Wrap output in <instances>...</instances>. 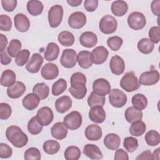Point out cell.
<instances>
[{
    "instance_id": "6da1fadb",
    "label": "cell",
    "mask_w": 160,
    "mask_h": 160,
    "mask_svg": "<svg viewBox=\"0 0 160 160\" xmlns=\"http://www.w3.org/2000/svg\"><path fill=\"white\" fill-rule=\"evenodd\" d=\"M7 139L16 148H21L25 146L28 142L27 135L17 126H11L6 131Z\"/></svg>"
},
{
    "instance_id": "7a4b0ae2",
    "label": "cell",
    "mask_w": 160,
    "mask_h": 160,
    "mask_svg": "<svg viewBox=\"0 0 160 160\" xmlns=\"http://www.w3.org/2000/svg\"><path fill=\"white\" fill-rule=\"evenodd\" d=\"M120 86L126 92H131L138 90L141 85L135 74L130 71L122 76L120 81Z\"/></svg>"
},
{
    "instance_id": "3957f363",
    "label": "cell",
    "mask_w": 160,
    "mask_h": 160,
    "mask_svg": "<svg viewBox=\"0 0 160 160\" xmlns=\"http://www.w3.org/2000/svg\"><path fill=\"white\" fill-rule=\"evenodd\" d=\"M63 8L59 4L52 6L48 11V21L51 28L58 27L62 19Z\"/></svg>"
},
{
    "instance_id": "277c9868",
    "label": "cell",
    "mask_w": 160,
    "mask_h": 160,
    "mask_svg": "<svg viewBox=\"0 0 160 160\" xmlns=\"http://www.w3.org/2000/svg\"><path fill=\"white\" fill-rule=\"evenodd\" d=\"M118 22L112 16L106 15L103 16L99 22V29L105 34H110L114 32L117 29Z\"/></svg>"
},
{
    "instance_id": "5b68a950",
    "label": "cell",
    "mask_w": 160,
    "mask_h": 160,
    "mask_svg": "<svg viewBox=\"0 0 160 160\" xmlns=\"http://www.w3.org/2000/svg\"><path fill=\"white\" fill-rule=\"evenodd\" d=\"M109 100L110 104L115 108H122L127 102V96L119 89H112L109 93Z\"/></svg>"
},
{
    "instance_id": "8992f818",
    "label": "cell",
    "mask_w": 160,
    "mask_h": 160,
    "mask_svg": "<svg viewBox=\"0 0 160 160\" xmlns=\"http://www.w3.org/2000/svg\"><path fill=\"white\" fill-rule=\"evenodd\" d=\"M128 23L131 29L134 30H140L146 25V18L142 12L134 11L129 15Z\"/></svg>"
},
{
    "instance_id": "52a82bcc",
    "label": "cell",
    "mask_w": 160,
    "mask_h": 160,
    "mask_svg": "<svg viewBox=\"0 0 160 160\" xmlns=\"http://www.w3.org/2000/svg\"><path fill=\"white\" fill-rule=\"evenodd\" d=\"M82 121L81 114L78 111H73L64 118L63 122L70 130H76L81 126Z\"/></svg>"
},
{
    "instance_id": "ba28073f",
    "label": "cell",
    "mask_w": 160,
    "mask_h": 160,
    "mask_svg": "<svg viewBox=\"0 0 160 160\" xmlns=\"http://www.w3.org/2000/svg\"><path fill=\"white\" fill-rule=\"evenodd\" d=\"M77 53L72 49H66L62 51L60 62L66 68H72L77 62Z\"/></svg>"
},
{
    "instance_id": "9c48e42d",
    "label": "cell",
    "mask_w": 160,
    "mask_h": 160,
    "mask_svg": "<svg viewBox=\"0 0 160 160\" xmlns=\"http://www.w3.org/2000/svg\"><path fill=\"white\" fill-rule=\"evenodd\" d=\"M159 80V72L155 69L142 72L139 79L140 84L151 86L156 84Z\"/></svg>"
},
{
    "instance_id": "30bf717a",
    "label": "cell",
    "mask_w": 160,
    "mask_h": 160,
    "mask_svg": "<svg viewBox=\"0 0 160 160\" xmlns=\"http://www.w3.org/2000/svg\"><path fill=\"white\" fill-rule=\"evenodd\" d=\"M36 116L42 126L49 125L54 118V114L52 109L48 106L41 108L38 111Z\"/></svg>"
},
{
    "instance_id": "8fae6325",
    "label": "cell",
    "mask_w": 160,
    "mask_h": 160,
    "mask_svg": "<svg viewBox=\"0 0 160 160\" xmlns=\"http://www.w3.org/2000/svg\"><path fill=\"white\" fill-rule=\"evenodd\" d=\"M86 23V15L80 11L72 13L68 18V24L73 29H80Z\"/></svg>"
},
{
    "instance_id": "7c38bea8",
    "label": "cell",
    "mask_w": 160,
    "mask_h": 160,
    "mask_svg": "<svg viewBox=\"0 0 160 160\" xmlns=\"http://www.w3.org/2000/svg\"><path fill=\"white\" fill-rule=\"evenodd\" d=\"M92 89L96 94L105 96L111 91V85L108 80L104 78L96 79L92 84Z\"/></svg>"
},
{
    "instance_id": "4fadbf2b",
    "label": "cell",
    "mask_w": 160,
    "mask_h": 160,
    "mask_svg": "<svg viewBox=\"0 0 160 160\" xmlns=\"http://www.w3.org/2000/svg\"><path fill=\"white\" fill-rule=\"evenodd\" d=\"M42 56L39 53H34L26 66V70L31 73H37L43 63Z\"/></svg>"
},
{
    "instance_id": "5bb4252c",
    "label": "cell",
    "mask_w": 160,
    "mask_h": 160,
    "mask_svg": "<svg viewBox=\"0 0 160 160\" xmlns=\"http://www.w3.org/2000/svg\"><path fill=\"white\" fill-rule=\"evenodd\" d=\"M41 74L46 80H52L59 75V69L56 64L51 62L46 63L41 69Z\"/></svg>"
},
{
    "instance_id": "9a60e30c",
    "label": "cell",
    "mask_w": 160,
    "mask_h": 160,
    "mask_svg": "<svg viewBox=\"0 0 160 160\" xmlns=\"http://www.w3.org/2000/svg\"><path fill=\"white\" fill-rule=\"evenodd\" d=\"M109 67L111 72L115 75L122 74L125 70V64L123 59L118 55L112 56L110 60Z\"/></svg>"
},
{
    "instance_id": "2e32d148",
    "label": "cell",
    "mask_w": 160,
    "mask_h": 160,
    "mask_svg": "<svg viewBox=\"0 0 160 160\" xmlns=\"http://www.w3.org/2000/svg\"><path fill=\"white\" fill-rule=\"evenodd\" d=\"M90 120L95 123H102L106 119V112L102 106H95L91 107L89 111Z\"/></svg>"
},
{
    "instance_id": "e0dca14e",
    "label": "cell",
    "mask_w": 160,
    "mask_h": 160,
    "mask_svg": "<svg viewBox=\"0 0 160 160\" xmlns=\"http://www.w3.org/2000/svg\"><path fill=\"white\" fill-rule=\"evenodd\" d=\"M91 53L92 56L93 63L95 64H101L104 63L106 61L109 54L108 49L102 46H99L95 48Z\"/></svg>"
},
{
    "instance_id": "ac0fdd59",
    "label": "cell",
    "mask_w": 160,
    "mask_h": 160,
    "mask_svg": "<svg viewBox=\"0 0 160 160\" xmlns=\"http://www.w3.org/2000/svg\"><path fill=\"white\" fill-rule=\"evenodd\" d=\"M14 22L16 29L21 32L28 31L30 27L29 18L22 13L17 14L14 18Z\"/></svg>"
},
{
    "instance_id": "d6986e66",
    "label": "cell",
    "mask_w": 160,
    "mask_h": 160,
    "mask_svg": "<svg viewBox=\"0 0 160 160\" xmlns=\"http://www.w3.org/2000/svg\"><path fill=\"white\" fill-rule=\"evenodd\" d=\"M26 86L23 82L21 81H16L12 86L7 89L8 96L12 99H17L20 98L26 91Z\"/></svg>"
},
{
    "instance_id": "ffe728a7",
    "label": "cell",
    "mask_w": 160,
    "mask_h": 160,
    "mask_svg": "<svg viewBox=\"0 0 160 160\" xmlns=\"http://www.w3.org/2000/svg\"><path fill=\"white\" fill-rule=\"evenodd\" d=\"M51 134L54 138L62 140L64 139L68 134V128L64 122H58L52 126Z\"/></svg>"
},
{
    "instance_id": "44dd1931",
    "label": "cell",
    "mask_w": 160,
    "mask_h": 160,
    "mask_svg": "<svg viewBox=\"0 0 160 160\" xmlns=\"http://www.w3.org/2000/svg\"><path fill=\"white\" fill-rule=\"evenodd\" d=\"M71 88L74 89H81L86 88V78L85 75L80 72L72 74L70 79Z\"/></svg>"
},
{
    "instance_id": "7402d4cb",
    "label": "cell",
    "mask_w": 160,
    "mask_h": 160,
    "mask_svg": "<svg viewBox=\"0 0 160 160\" xmlns=\"http://www.w3.org/2000/svg\"><path fill=\"white\" fill-rule=\"evenodd\" d=\"M77 61L79 66L83 69H88L93 63L91 52L88 51H81L77 56Z\"/></svg>"
},
{
    "instance_id": "603a6c76",
    "label": "cell",
    "mask_w": 160,
    "mask_h": 160,
    "mask_svg": "<svg viewBox=\"0 0 160 160\" xmlns=\"http://www.w3.org/2000/svg\"><path fill=\"white\" fill-rule=\"evenodd\" d=\"M79 42L82 46L91 48L94 47L97 44L98 38L94 32L86 31L82 33L80 36Z\"/></svg>"
},
{
    "instance_id": "cb8c5ba5",
    "label": "cell",
    "mask_w": 160,
    "mask_h": 160,
    "mask_svg": "<svg viewBox=\"0 0 160 160\" xmlns=\"http://www.w3.org/2000/svg\"><path fill=\"white\" fill-rule=\"evenodd\" d=\"M40 98L38 95L32 93L28 94L22 99L23 106L29 111H32L38 108L40 102Z\"/></svg>"
},
{
    "instance_id": "d4e9b609",
    "label": "cell",
    "mask_w": 160,
    "mask_h": 160,
    "mask_svg": "<svg viewBox=\"0 0 160 160\" xmlns=\"http://www.w3.org/2000/svg\"><path fill=\"white\" fill-rule=\"evenodd\" d=\"M83 153L91 159H101L103 154L100 149L95 144H88L83 148Z\"/></svg>"
},
{
    "instance_id": "484cf974",
    "label": "cell",
    "mask_w": 160,
    "mask_h": 160,
    "mask_svg": "<svg viewBox=\"0 0 160 160\" xmlns=\"http://www.w3.org/2000/svg\"><path fill=\"white\" fill-rule=\"evenodd\" d=\"M85 136L88 140L98 141L102 137L101 127L97 124H90L85 129Z\"/></svg>"
},
{
    "instance_id": "4316f807",
    "label": "cell",
    "mask_w": 160,
    "mask_h": 160,
    "mask_svg": "<svg viewBox=\"0 0 160 160\" xmlns=\"http://www.w3.org/2000/svg\"><path fill=\"white\" fill-rule=\"evenodd\" d=\"M72 106V100L68 96H62L58 98L55 102L56 111L59 113H64L71 109Z\"/></svg>"
},
{
    "instance_id": "83f0119b",
    "label": "cell",
    "mask_w": 160,
    "mask_h": 160,
    "mask_svg": "<svg viewBox=\"0 0 160 160\" xmlns=\"http://www.w3.org/2000/svg\"><path fill=\"white\" fill-rule=\"evenodd\" d=\"M142 111L135 108L134 106H131L126 109L124 116L126 120L128 122L132 123L141 120L142 118Z\"/></svg>"
},
{
    "instance_id": "f1b7e54d",
    "label": "cell",
    "mask_w": 160,
    "mask_h": 160,
    "mask_svg": "<svg viewBox=\"0 0 160 160\" xmlns=\"http://www.w3.org/2000/svg\"><path fill=\"white\" fill-rule=\"evenodd\" d=\"M104 146L110 150H116L121 143V139L118 135L114 133L108 134L104 139Z\"/></svg>"
},
{
    "instance_id": "f546056e",
    "label": "cell",
    "mask_w": 160,
    "mask_h": 160,
    "mask_svg": "<svg viewBox=\"0 0 160 160\" xmlns=\"http://www.w3.org/2000/svg\"><path fill=\"white\" fill-rule=\"evenodd\" d=\"M59 54V48L55 42H49L44 52V58L48 61L56 60Z\"/></svg>"
},
{
    "instance_id": "4dcf8cb0",
    "label": "cell",
    "mask_w": 160,
    "mask_h": 160,
    "mask_svg": "<svg viewBox=\"0 0 160 160\" xmlns=\"http://www.w3.org/2000/svg\"><path fill=\"white\" fill-rule=\"evenodd\" d=\"M128 10V4L124 1H115L111 4V11L116 16H123L127 13Z\"/></svg>"
},
{
    "instance_id": "1f68e13d",
    "label": "cell",
    "mask_w": 160,
    "mask_h": 160,
    "mask_svg": "<svg viewBox=\"0 0 160 160\" xmlns=\"http://www.w3.org/2000/svg\"><path fill=\"white\" fill-rule=\"evenodd\" d=\"M16 74L11 69H6L2 72L1 76V85L4 87H9L16 82Z\"/></svg>"
},
{
    "instance_id": "d6a6232c",
    "label": "cell",
    "mask_w": 160,
    "mask_h": 160,
    "mask_svg": "<svg viewBox=\"0 0 160 160\" xmlns=\"http://www.w3.org/2000/svg\"><path fill=\"white\" fill-rule=\"evenodd\" d=\"M42 3L38 0L29 1L27 3V10L28 12L34 16L40 15L43 11Z\"/></svg>"
},
{
    "instance_id": "836d02e7",
    "label": "cell",
    "mask_w": 160,
    "mask_h": 160,
    "mask_svg": "<svg viewBox=\"0 0 160 160\" xmlns=\"http://www.w3.org/2000/svg\"><path fill=\"white\" fill-rule=\"evenodd\" d=\"M131 101L133 106L141 111L144 109L148 106V99L142 94L138 93L134 94L131 99Z\"/></svg>"
},
{
    "instance_id": "e575fe53",
    "label": "cell",
    "mask_w": 160,
    "mask_h": 160,
    "mask_svg": "<svg viewBox=\"0 0 160 160\" xmlns=\"http://www.w3.org/2000/svg\"><path fill=\"white\" fill-rule=\"evenodd\" d=\"M32 92L38 96L40 99H44L48 98L49 94V88L44 82L37 83L32 88Z\"/></svg>"
},
{
    "instance_id": "d590c367",
    "label": "cell",
    "mask_w": 160,
    "mask_h": 160,
    "mask_svg": "<svg viewBox=\"0 0 160 160\" xmlns=\"http://www.w3.org/2000/svg\"><path fill=\"white\" fill-rule=\"evenodd\" d=\"M146 129V124L141 120L134 122L129 128V132L132 136H140L142 135Z\"/></svg>"
},
{
    "instance_id": "8d00e7d4",
    "label": "cell",
    "mask_w": 160,
    "mask_h": 160,
    "mask_svg": "<svg viewBox=\"0 0 160 160\" xmlns=\"http://www.w3.org/2000/svg\"><path fill=\"white\" fill-rule=\"evenodd\" d=\"M59 42L64 46H71L74 42V36L71 32L64 31L61 32L58 35Z\"/></svg>"
},
{
    "instance_id": "74e56055",
    "label": "cell",
    "mask_w": 160,
    "mask_h": 160,
    "mask_svg": "<svg viewBox=\"0 0 160 160\" xmlns=\"http://www.w3.org/2000/svg\"><path fill=\"white\" fill-rule=\"evenodd\" d=\"M154 48V43L148 38H142L138 43V48L142 54L151 53Z\"/></svg>"
},
{
    "instance_id": "f35d334b",
    "label": "cell",
    "mask_w": 160,
    "mask_h": 160,
    "mask_svg": "<svg viewBox=\"0 0 160 160\" xmlns=\"http://www.w3.org/2000/svg\"><path fill=\"white\" fill-rule=\"evenodd\" d=\"M43 126L39 122L36 116L32 117L28 123V130L29 133L33 135L39 134L42 130Z\"/></svg>"
},
{
    "instance_id": "ab89813d",
    "label": "cell",
    "mask_w": 160,
    "mask_h": 160,
    "mask_svg": "<svg viewBox=\"0 0 160 160\" xmlns=\"http://www.w3.org/2000/svg\"><path fill=\"white\" fill-rule=\"evenodd\" d=\"M42 148L46 154H54L59 151L60 145L58 141L50 139L44 142Z\"/></svg>"
},
{
    "instance_id": "60d3db41",
    "label": "cell",
    "mask_w": 160,
    "mask_h": 160,
    "mask_svg": "<svg viewBox=\"0 0 160 160\" xmlns=\"http://www.w3.org/2000/svg\"><path fill=\"white\" fill-rule=\"evenodd\" d=\"M145 141L148 145L156 146L160 143V134L155 130H150L145 135Z\"/></svg>"
},
{
    "instance_id": "b9f144b4",
    "label": "cell",
    "mask_w": 160,
    "mask_h": 160,
    "mask_svg": "<svg viewBox=\"0 0 160 160\" xmlns=\"http://www.w3.org/2000/svg\"><path fill=\"white\" fill-rule=\"evenodd\" d=\"M106 99L103 96L99 95L92 91L88 97V104L89 107H92L95 106H103L105 104Z\"/></svg>"
},
{
    "instance_id": "7bdbcfd3",
    "label": "cell",
    "mask_w": 160,
    "mask_h": 160,
    "mask_svg": "<svg viewBox=\"0 0 160 160\" xmlns=\"http://www.w3.org/2000/svg\"><path fill=\"white\" fill-rule=\"evenodd\" d=\"M81 151L78 147L71 146L64 151V158L66 160H78L81 157Z\"/></svg>"
},
{
    "instance_id": "ee69618b",
    "label": "cell",
    "mask_w": 160,
    "mask_h": 160,
    "mask_svg": "<svg viewBox=\"0 0 160 160\" xmlns=\"http://www.w3.org/2000/svg\"><path fill=\"white\" fill-rule=\"evenodd\" d=\"M21 48L22 44L21 41L18 39H14L11 40L9 42V46L7 48V52L11 57L15 58L16 55L21 51L20 50Z\"/></svg>"
},
{
    "instance_id": "f6af8a7d",
    "label": "cell",
    "mask_w": 160,
    "mask_h": 160,
    "mask_svg": "<svg viewBox=\"0 0 160 160\" xmlns=\"http://www.w3.org/2000/svg\"><path fill=\"white\" fill-rule=\"evenodd\" d=\"M67 88V82L63 78H60L56 81L52 86V95L57 96L63 93Z\"/></svg>"
},
{
    "instance_id": "bcb514c9",
    "label": "cell",
    "mask_w": 160,
    "mask_h": 160,
    "mask_svg": "<svg viewBox=\"0 0 160 160\" xmlns=\"http://www.w3.org/2000/svg\"><path fill=\"white\" fill-rule=\"evenodd\" d=\"M123 146L128 152H133L138 148V139L134 137H127L124 139Z\"/></svg>"
},
{
    "instance_id": "7dc6e473",
    "label": "cell",
    "mask_w": 160,
    "mask_h": 160,
    "mask_svg": "<svg viewBox=\"0 0 160 160\" xmlns=\"http://www.w3.org/2000/svg\"><path fill=\"white\" fill-rule=\"evenodd\" d=\"M30 52L28 49L21 50L15 57V63L19 66H23L29 59Z\"/></svg>"
},
{
    "instance_id": "c3c4849f",
    "label": "cell",
    "mask_w": 160,
    "mask_h": 160,
    "mask_svg": "<svg viewBox=\"0 0 160 160\" xmlns=\"http://www.w3.org/2000/svg\"><path fill=\"white\" fill-rule=\"evenodd\" d=\"M123 42V40L119 36H112L108 39L107 44L109 47V48L114 51H118L121 47Z\"/></svg>"
},
{
    "instance_id": "681fc988",
    "label": "cell",
    "mask_w": 160,
    "mask_h": 160,
    "mask_svg": "<svg viewBox=\"0 0 160 160\" xmlns=\"http://www.w3.org/2000/svg\"><path fill=\"white\" fill-rule=\"evenodd\" d=\"M41 158V152L38 148L34 147L28 148L24 154V158L26 160H39Z\"/></svg>"
},
{
    "instance_id": "f907efd6",
    "label": "cell",
    "mask_w": 160,
    "mask_h": 160,
    "mask_svg": "<svg viewBox=\"0 0 160 160\" xmlns=\"http://www.w3.org/2000/svg\"><path fill=\"white\" fill-rule=\"evenodd\" d=\"M12 28L11 18L5 14L0 16V29L3 31H9Z\"/></svg>"
},
{
    "instance_id": "816d5d0a",
    "label": "cell",
    "mask_w": 160,
    "mask_h": 160,
    "mask_svg": "<svg viewBox=\"0 0 160 160\" xmlns=\"http://www.w3.org/2000/svg\"><path fill=\"white\" fill-rule=\"evenodd\" d=\"M12 113V109L10 105L5 102L0 104V119L6 120L8 119Z\"/></svg>"
},
{
    "instance_id": "f5cc1de1",
    "label": "cell",
    "mask_w": 160,
    "mask_h": 160,
    "mask_svg": "<svg viewBox=\"0 0 160 160\" xmlns=\"http://www.w3.org/2000/svg\"><path fill=\"white\" fill-rule=\"evenodd\" d=\"M149 39L154 44L159 43L160 41V28L159 26H153L148 32Z\"/></svg>"
},
{
    "instance_id": "db71d44e",
    "label": "cell",
    "mask_w": 160,
    "mask_h": 160,
    "mask_svg": "<svg viewBox=\"0 0 160 160\" xmlns=\"http://www.w3.org/2000/svg\"><path fill=\"white\" fill-rule=\"evenodd\" d=\"M12 154V148L5 143L1 142L0 144V158H8Z\"/></svg>"
},
{
    "instance_id": "11a10c76",
    "label": "cell",
    "mask_w": 160,
    "mask_h": 160,
    "mask_svg": "<svg viewBox=\"0 0 160 160\" xmlns=\"http://www.w3.org/2000/svg\"><path fill=\"white\" fill-rule=\"evenodd\" d=\"M16 0H2L1 4L3 9L7 12L13 11L17 6Z\"/></svg>"
},
{
    "instance_id": "9f6ffc18",
    "label": "cell",
    "mask_w": 160,
    "mask_h": 160,
    "mask_svg": "<svg viewBox=\"0 0 160 160\" xmlns=\"http://www.w3.org/2000/svg\"><path fill=\"white\" fill-rule=\"evenodd\" d=\"M69 91L71 95L76 99H81L84 98L87 93V88L81 89H74L71 87L69 88Z\"/></svg>"
},
{
    "instance_id": "6f0895ef",
    "label": "cell",
    "mask_w": 160,
    "mask_h": 160,
    "mask_svg": "<svg viewBox=\"0 0 160 160\" xmlns=\"http://www.w3.org/2000/svg\"><path fill=\"white\" fill-rule=\"evenodd\" d=\"M98 6V0H85L84 2V7L88 12L94 11Z\"/></svg>"
},
{
    "instance_id": "680465c9",
    "label": "cell",
    "mask_w": 160,
    "mask_h": 160,
    "mask_svg": "<svg viewBox=\"0 0 160 160\" xmlns=\"http://www.w3.org/2000/svg\"><path fill=\"white\" fill-rule=\"evenodd\" d=\"M114 158L115 160H128L129 156L124 150L122 149H119L116 150Z\"/></svg>"
},
{
    "instance_id": "91938a15",
    "label": "cell",
    "mask_w": 160,
    "mask_h": 160,
    "mask_svg": "<svg viewBox=\"0 0 160 160\" xmlns=\"http://www.w3.org/2000/svg\"><path fill=\"white\" fill-rule=\"evenodd\" d=\"M159 8H160V0H155L151 2V11L154 15L158 16H159V13H160Z\"/></svg>"
},
{
    "instance_id": "94428289",
    "label": "cell",
    "mask_w": 160,
    "mask_h": 160,
    "mask_svg": "<svg viewBox=\"0 0 160 160\" xmlns=\"http://www.w3.org/2000/svg\"><path fill=\"white\" fill-rule=\"evenodd\" d=\"M11 58L8 55L6 51L1 52V63L3 65H8L11 62Z\"/></svg>"
},
{
    "instance_id": "6125c7cd",
    "label": "cell",
    "mask_w": 160,
    "mask_h": 160,
    "mask_svg": "<svg viewBox=\"0 0 160 160\" xmlns=\"http://www.w3.org/2000/svg\"><path fill=\"white\" fill-rule=\"evenodd\" d=\"M136 159H152V154L151 151L146 150L143 151L141 154L136 158Z\"/></svg>"
},
{
    "instance_id": "be15d7a7",
    "label": "cell",
    "mask_w": 160,
    "mask_h": 160,
    "mask_svg": "<svg viewBox=\"0 0 160 160\" xmlns=\"http://www.w3.org/2000/svg\"><path fill=\"white\" fill-rule=\"evenodd\" d=\"M8 44V39L3 34H0V51L3 52Z\"/></svg>"
},
{
    "instance_id": "e7e4bbea",
    "label": "cell",
    "mask_w": 160,
    "mask_h": 160,
    "mask_svg": "<svg viewBox=\"0 0 160 160\" xmlns=\"http://www.w3.org/2000/svg\"><path fill=\"white\" fill-rule=\"evenodd\" d=\"M82 0H67V2L71 6L76 7L82 3Z\"/></svg>"
},
{
    "instance_id": "03108f58",
    "label": "cell",
    "mask_w": 160,
    "mask_h": 160,
    "mask_svg": "<svg viewBox=\"0 0 160 160\" xmlns=\"http://www.w3.org/2000/svg\"><path fill=\"white\" fill-rule=\"evenodd\" d=\"M159 151H160L159 148H157L154 151L153 154H152V159H155V160L159 159Z\"/></svg>"
}]
</instances>
